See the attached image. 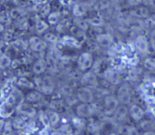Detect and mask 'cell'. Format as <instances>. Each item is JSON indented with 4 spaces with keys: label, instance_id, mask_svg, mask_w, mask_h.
I'll return each instance as SVG.
<instances>
[{
    "label": "cell",
    "instance_id": "cell-4",
    "mask_svg": "<svg viewBox=\"0 0 155 135\" xmlns=\"http://www.w3.org/2000/svg\"><path fill=\"white\" fill-rule=\"evenodd\" d=\"M117 98L120 102V104L127 105L132 101V91L128 84H123L117 90Z\"/></svg>",
    "mask_w": 155,
    "mask_h": 135
},
{
    "label": "cell",
    "instance_id": "cell-32",
    "mask_svg": "<svg viewBox=\"0 0 155 135\" xmlns=\"http://www.w3.org/2000/svg\"><path fill=\"white\" fill-rule=\"evenodd\" d=\"M4 121H2V125H1V132H2V135H11L12 133V124L11 123H5L4 124L3 123Z\"/></svg>",
    "mask_w": 155,
    "mask_h": 135
},
{
    "label": "cell",
    "instance_id": "cell-12",
    "mask_svg": "<svg viewBox=\"0 0 155 135\" xmlns=\"http://www.w3.org/2000/svg\"><path fill=\"white\" fill-rule=\"evenodd\" d=\"M104 77L108 83H110L112 84H118L121 80L119 72L113 68L106 69L104 72Z\"/></svg>",
    "mask_w": 155,
    "mask_h": 135
},
{
    "label": "cell",
    "instance_id": "cell-16",
    "mask_svg": "<svg viewBox=\"0 0 155 135\" xmlns=\"http://www.w3.org/2000/svg\"><path fill=\"white\" fill-rule=\"evenodd\" d=\"M49 29V23L45 21L39 15L35 16V32L37 35H45V32Z\"/></svg>",
    "mask_w": 155,
    "mask_h": 135
},
{
    "label": "cell",
    "instance_id": "cell-23",
    "mask_svg": "<svg viewBox=\"0 0 155 135\" xmlns=\"http://www.w3.org/2000/svg\"><path fill=\"white\" fill-rule=\"evenodd\" d=\"M12 64V60L10 58L9 55H7L6 54H2L0 56V68L2 71L6 70L7 68H9Z\"/></svg>",
    "mask_w": 155,
    "mask_h": 135
},
{
    "label": "cell",
    "instance_id": "cell-40",
    "mask_svg": "<svg viewBox=\"0 0 155 135\" xmlns=\"http://www.w3.org/2000/svg\"><path fill=\"white\" fill-rule=\"evenodd\" d=\"M127 2H128V4H129L130 5H132V6H137V5H139L141 3H143V0H127Z\"/></svg>",
    "mask_w": 155,
    "mask_h": 135
},
{
    "label": "cell",
    "instance_id": "cell-27",
    "mask_svg": "<svg viewBox=\"0 0 155 135\" xmlns=\"http://www.w3.org/2000/svg\"><path fill=\"white\" fill-rule=\"evenodd\" d=\"M143 66L150 72H155V57H146L143 61Z\"/></svg>",
    "mask_w": 155,
    "mask_h": 135
},
{
    "label": "cell",
    "instance_id": "cell-20",
    "mask_svg": "<svg viewBox=\"0 0 155 135\" xmlns=\"http://www.w3.org/2000/svg\"><path fill=\"white\" fill-rule=\"evenodd\" d=\"M44 94L40 91H33L25 96V101L29 104H35L42 101Z\"/></svg>",
    "mask_w": 155,
    "mask_h": 135
},
{
    "label": "cell",
    "instance_id": "cell-33",
    "mask_svg": "<svg viewBox=\"0 0 155 135\" xmlns=\"http://www.w3.org/2000/svg\"><path fill=\"white\" fill-rule=\"evenodd\" d=\"M16 25H17V27H18L20 30H26V29L28 28V21H27L26 18L20 16V17L17 19Z\"/></svg>",
    "mask_w": 155,
    "mask_h": 135
},
{
    "label": "cell",
    "instance_id": "cell-8",
    "mask_svg": "<svg viewBox=\"0 0 155 135\" xmlns=\"http://www.w3.org/2000/svg\"><path fill=\"white\" fill-rule=\"evenodd\" d=\"M15 108H16L15 111L17 112V114H19L20 115L24 117L34 118L36 115V110L27 102L18 104Z\"/></svg>",
    "mask_w": 155,
    "mask_h": 135
},
{
    "label": "cell",
    "instance_id": "cell-2",
    "mask_svg": "<svg viewBox=\"0 0 155 135\" xmlns=\"http://www.w3.org/2000/svg\"><path fill=\"white\" fill-rule=\"evenodd\" d=\"M94 56L89 52L82 53L77 58V67L80 71L85 72L94 65Z\"/></svg>",
    "mask_w": 155,
    "mask_h": 135
},
{
    "label": "cell",
    "instance_id": "cell-42",
    "mask_svg": "<svg viewBox=\"0 0 155 135\" xmlns=\"http://www.w3.org/2000/svg\"><path fill=\"white\" fill-rule=\"evenodd\" d=\"M149 40H150V46L155 52V39L154 38H150Z\"/></svg>",
    "mask_w": 155,
    "mask_h": 135
},
{
    "label": "cell",
    "instance_id": "cell-13",
    "mask_svg": "<svg viewBox=\"0 0 155 135\" xmlns=\"http://www.w3.org/2000/svg\"><path fill=\"white\" fill-rule=\"evenodd\" d=\"M47 66H48V63H47L46 59L44 57H40L34 63L32 71L35 74L40 75V74H43L46 71Z\"/></svg>",
    "mask_w": 155,
    "mask_h": 135
},
{
    "label": "cell",
    "instance_id": "cell-41",
    "mask_svg": "<svg viewBox=\"0 0 155 135\" xmlns=\"http://www.w3.org/2000/svg\"><path fill=\"white\" fill-rule=\"evenodd\" d=\"M148 22L150 23V25H153V26H155V14L154 15H152L148 19Z\"/></svg>",
    "mask_w": 155,
    "mask_h": 135
},
{
    "label": "cell",
    "instance_id": "cell-26",
    "mask_svg": "<svg viewBox=\"0 0 155 135\" xmlns=\"http://www.w3.org/2000/svg\"><path fill=\"white\" fill-rule=\"evenodd\" d=\"M44 40L47 43V44H55L59 42V38L58 36L54 34V33H51V32H48V33H45L44 35Z\"/></svg>",
    "mask_w": 155,
    "mask_h": 135
},
{
    "label": "cell",
    "instance_id": "cell-3",
    "mask_svg": "<svg viewBox=\"0 0 155 135\" xmlns=\"http://www.w3.org/2000/svg\"><path fill=\"white\" fill-rule=\"evenodd\" d=\"M104 110L107 114H114L117 108L120 106V102L115 95L108 94L104 99Z\"/></svg>",
    "mask_w": 155,
    "mask_h": 135
},
{
    "label": "cell",
    "instance_id": "cell-36",
    "mask_svg": "<svg viewBox=\"0 0 155 135\" xmlns=\"http://www.w3.org/2000/svg\"><path fill=\"white\" fill-rule=\"evenodd\" d=\"M41 13H42V15H44V16H46V17H47V16L49 15V14L51 13V7H50V5H49V4L45 5L43 6V8H42Z\"/></svg>",
    "mask_w": 155,
    "mask_h": 135
},
{
    "label": "cell",
    "instance_id": "cell-18",
    "mask_svg": "<svg viewBox=\"0 0 155 135\" xmlns=\"http://www.w3.org/2000/svg\"><path fill=\"white\" fill-rule=\"evenodd\" d=\"M128 115H130V114H129V109H127L126 105H123V104H121V105L117 108V110L115 111V113H114V118H115L118 122H124V121H126Z\"/></svg>",
    "mask_w": 155,
    "mask_h": 135
},
{
    "label": "cell",
    "instance_id": "cell-37",
    "mask_svg": "<svg viewBox=\"0 0 155 135\" xmlns=\"http://www.w3.org/2000/svg\"><path fill=\"white\" fill-rule=\"evenodd\" d=\"M20 11L18 9H12L9 12V15L12 19H18V17H20Z\"/></svg>",
    "mask_w": 155,
    "mask_h": 135
},
{
    "label": "cell",
    "instance_id": "cell-1",
    "mask_svg": "<svg viewBox=\"0 0 155 135\" xmlns=\"http://www.w3.org/2000/svg\"><path fill=\"white\" fill-rule=\"evenodd\" d=\"M55 89V83L54 81V79L49 76V75H45L44 77H42L39 80L38 83V90L45 95H49L51 94L54 93Z\"/></svg>",
    "mask_w": 155,
    "mask_h": 135
},
{
    "label": "cell",
    "instance_id": "cell-31",
    "mask_svg": "<svg viewBox=\"0 0 155 135\" xmlns=\"http://www.w3.org/2000/svg\"><path fill=\"white\" fill-rule=\"evenodd\" d=\"M39 120L40 122L42 123L43 126L45 128V129H49L51 124H50V121H49V117H48V114L44 113V112H41L40 114H39Z\"/></svg>",
    "mask_w": 155,
    "mask_h": 135
},
{
    "label": "cell",
    "instance_id": "cell-21",
    "mask_svg": "<svg viewBox=\"0 0 155 135\" xmlns=\"http://www.w3.org/2000/svg\"><path fill=\"white\" fill-rule=\"evenodd\" d=\"M134 15L136 18L139 19H148L151 16V13L150 10L148 9V7L146 6H140L137 7L134 11Z\"/></svg>",
    "mask_w": 155,
    "mask_h": 135
},
{
    "label": "cell",
    "instance_id": "cell-29",
    "mask_svg": "<svg viewBox=\"0 0 155 135\" xmlns=\"http://www.w3.org/2000/svg\"><path fill=\"white\" fill-rule=\"evenodd\" d=\"M47 114L49 117L51 126H56L60 123V115L58 114V113L54 111H50L49 113H47Z\"/></svg>",
    "mask_w": 155,
    "mask_h": 135
},
{
    "label": "cell",
    "instance_id": "cell-24",
    "mask_svg": "<svg viewBox=\"0 0 155 135\" xmlns=\"http://www.w3.org/2000/svg\"><path fill=\"white\" fill-rule=\"evenodd\" d=\"M88 22H89L90 26L94 27V28L102 27L104 25V23H105L104 19L102 16H93L88 19Z\"/></svg>",
    "mask_w": 155,
    "mask_h": 135
},
{
    "label": "cell",
    "instance_id": "cell-35",
    "mask_svg": "<svg viewBox=\"0 0 155 135\" xmlns=\"http://www.w3.org/2000/svg\"><path fill=\"white\" fill-rule=\"evenodd\" d=\"M128 78L131 82H135L139 78V73L136 69H131L128 73Z\"/></svg>",
    "mask_w": 155,
    "mask_h": 135
},
{
    "label": "cell",
    "instance_id": "cell-11",
    "mask_svg": "<svg viewBox=\"0 0 155 135\" xmlns=\"http://www.w3.org/2000/svg\"><path fill=\"white\" fill-rule=\"evenodd\" d=\"M96 43L102 47H111L114 44V36L109 33H102L96 35Z\"/></svg>",
    "mask_w": 155,
    "mask_h": 135
},
{
    "label": "cell",
    "instance_id": "cell-22",
    "mask_svg": "<svg viewBox=\"0 0 155 135\" xmlns=\"http://www.w3.org/2000/svg\"><path fill=\"white\" fill-rule=\"evenodd\" d=\"M62 20V14L59 11H53L47 16V22L50 25H57Z\"/></svg>",
    "mask_w": 155,
    "mask_h": 135
},
{
    "label": "cell",
    "instance_id": "cell-45",
    "mask_svg": "<svg viewBox=\"0 0 155 135\" xmlns=\"http://www.w3.org/2000/svg\"><path fill=\"white\" fill-rule=\"evenodd\" d=\"M107 135H119V134H117V133H109V134H107Z\"/></svg>",
    "mask_w": 155,
    "mask_h": 135
},
{
    "label": "cell",
    "instance_id": "cell-38",
    "mask_svg": "<svg viewBox=\"0 0 155 135\" xmlns=\"http://www.w3.org/2000/svg\"><path fill=\"white\" fill-rule=\"evenodd\" d=\"M73 134V130L69 125H65L62 128L61 135H72Z\"/></svg>",
    "mask_w": 155,
    "mask_h": 135
},
{
    "label": "cell",
    "instance_id": "cell-43",
    "mask_svg": "<svg viewBox=\"0 0 155 135\" xmlns=\"http://www.w3.org/2000/svg\"><path fill=\"white\" fill-rule=\"evenodd\" d=\"M143 135H155V132H153V131H146L143 133Z\"/></svg>",
    "mask_w": 155,
    "mask_h": 135
},
{
    "label": "cell",
    "instance_id": "cell-7",
    "mask_svg": "<svg viewBox=\"0 0 155 135\" xmlns=\"http://www.w3.org/2000/svg\"><path fill=\"white\" fill-rule=\"evenodd\" d=\"M77 99L83 104H92L94 99V94L92 88L82 86L77 91Z\"/></svg>",
    "mask_w": 155,
    "mask_h": 135
},
{
    "label": "cell",
    "instance_id": "cell-34",
    "mask_svg": "<svg viewBox=\"0 0 155 135\" xmlns=\"http://www.w3.org/2000/svg\"><path fill=\"white\" fill-rule=\"evenodd\" d=\"M60 94L63 95V96H65V97H70L72 94H73V89L70 85H63L60 90H59Z\"/></svg>",
    "mask_w": 155,
    "mask_h": 135
},
{
    "label": "cell",
    "instance_id": "cell-6",
    "mask_svg": "<svg viewBox=\"0 0 155 135\" xmlns=\"http://www.w3.org/2000/svg\"><path fill=\"white\" fill-rule=\"evenodd\" d=\"M150 40L143 35H139L134 40V48L142 54H147L150 49Z\"/></svg>",
    "mask_w": 155,
    "mask_h": 135
},
{
    "label": "cell",
    "instance_id": "cell-17",
    "mask_svg": "<svg viewBox=\"0 0 155 135\" xmlns=\"http://www.w3.org/2000/svg\"><path fill=\"white\" fill-rule=\"evenodd\" d=\"M15 110H16V108H15V105H13L5 101H3L1 104V111H0L2 119L9 118L14 114Z\"/></svg>",
    "mask_w": 155,
    "mask_h": 135
},
{
    "label": "cell",
    "instance_id": "cell-39",
    "mask_svg": "<svg viewBox=\"0 0 155 135\" xmlns=\"http://www.w3.org/2000/svg\"><path fill=\"white\" fill-rule=\"evenodd\" d=\"M148 104H151V105H154L155 104V96L153 95H147L146 96V100Z\"/></svg>",
    "mask_w": 155,
    "mask_h": 135
},
{
    "label": "cell",
    "instance_id": "cell-10",
    "mask_svg": "<svg viewBox=\"0 0 155 135\" xmlns=\"http://www.w3.org/2000/svg\"><path fill=\"white\" fill-rule=\"evenodd\" d=\"M76 115L80 118L85 119L89 118L93 115L94 114V109L90 105V104H80L76 106Z\"/></svg>",
    "mask_w": 155,
    "mask_h": 135
},
{
    "label": "cell",
    "instance_id": "cell-30",
    "mask_svg": "<svg viewBox=\"0 0 155 135\" xmlns=\"http://www.w3.org/2000/svg\"><path fill=\"white\" fill-rule=\"evenodd\" d=\"M17 85L20 86V87L30 88V89H33L35 87V84L32 82H30L25 77H20V78H18V80H17Z\"/></svg>",
    "mask_w": 155,
    "mask_h": 135
},
{
    "label": "cell",
    "instance_id": "cell-14",
    "mask_svg": "<svg viewBox=\"0 0 155 135\" xmlns=\"http://www.w3.org/2000/svg\"><path fill=\"white\" fill-rule=\"evenodd\" d=\"M129 114L132 119L135 122H140L145 114L144 110L138 104H133L129 108Z\"/></svg>",
    "mask_w": 155,
    "mask_h": 135
},
{
    "label": "cell",
    "instance_id": "cell-19",
    "mask_svg": "<svg viewBox=\"0 0 155 135\" xmlns=\"http://www.w3.org/2000/svg\"><path fill=\"white\" fill-rule=\"evenodd\" d=\"M72 13L74 17H83L86 15L87 8L82 3H74L72 8Z\"/></svg>",
    "mask_w": 155,
    "mask_h": 135
},
{
    "label": "cell",
    "instance_id": "cell-15",
    "mask_svg": "<svg viewBox=\"0 0 155 135\" xmlns=\"http://www.w3.org/2000/svg\"><path fill=\"white\" fill-rule=\"evenodd\" d=\"M61 43L64 46H67L70 48H74V49H80L82 46V44L80 43V41L73 35L63 36L61 38Z\"/></svg>",
    "mask_w": 155,
    "mask_h": 135
},
{
    "label": "cell",
    "instance_id": "cell-46",
    "mask_svg": "<svg viewBox=\"0 0 155 135\" xmlns=\"http://www.w3.org/2000/svg\"><path fill=\"white\" fill-rule=\"evenodd\" d=\"M153 5L155 7V0H153V5Z\"/></svg>",
    "mask_w": 155,
    "mask_h": 135
},
{
    "label": "cell",
    "instance_id": "cell-9",
    "mask_svg": "<svg viewBox=\"0 0 155 135\" xmlns=\"http://www.w3.org/2000/svg\"><path fill=\"white\" fill-rule=\"evenodd\" d=\"M80 83L83 86H87L90 88L96 87L98 84L96 73L94 71H88L84 73L80 79Z\"/></svg>",
    "mask_w": 155,
    "mask_h": 135
},
{
    "label": "cell",
    "instance_id": "cell-5",
    "mask_svg": "<svg viewBox=\"0 0 155 135\" xmlns=\"http://www.w3.org/2000/svg\"><path fill=\"white\" fill-rule=\"evenodd\" d=\"M29 48L35 53H42L47 48V43L39 36H31L28 40Z\"/></svg>",
    "mask_w": 155,
    "mask_h": 135
},
{
    "label": "cell",
    "instance_id": "cell-25",
    "mask_svg": "<svg viewBox=\"0 0 155 135\" xmlns=\"http://www.w3.org/2000/svg\"><path fill=\"white\" fill-rule=\"evenodd\" d=\"M74 25H75L76 26H78L79 28H81L84 31H87L90 27L89 22L86 19H84L83 17H75L74 20Z\"/></svg>",
    "mask_w": 155,
    "mask_h": 135
},
{
    "label": "cell",
    "instance_id": "cell-44",
    "mask_svg": "<svg viewBox=\"0 0 155 135\" xmlns=\"http://www.w3.org/2000/svg\"><path fill=\"white\" fill-rule=\"evenodd\" d=\"M150 38H154L155 39V29L152 30V32L150 33Z\"/></svg>",
    "mask_w": 155,
    "mask_h": 135
},
{
    "label": "cell",
    "instance_id": "cell-28",
    "mask_svg": "<svg viewBox=\"0 0 155 135\" xmlns=\"http://www.w3.org/2000/svg\"><path fill=\"white\" fill-rule=\"evenodd\" d=\"M70 32L72 34L73 36H74L75 38H83L85 36V31L82 30L81 28H79L78 26H76L75 25H74L73 26L70 27Z\"/></svg>",
    "mask_w": 155,
    "mask_h": 135
}]
</instances>
